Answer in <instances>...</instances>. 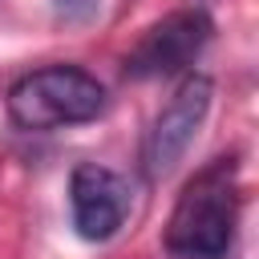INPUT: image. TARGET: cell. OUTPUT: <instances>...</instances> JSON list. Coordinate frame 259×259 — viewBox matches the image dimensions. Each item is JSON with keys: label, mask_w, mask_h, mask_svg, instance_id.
Segmentation results:
<instances>
[{"label": "cell", "mask_w": 259, "mask_h": 259, "mask_svg": "<svg viewBox=\"0 0 259 259\" xmlns=\"http://www.w3.org/2000/svg\"><path fill=\"white\" fill-rule=\"evenodd\" d=\"M239 219V190H235V162L219 158L198 170L174 202L166 223V251L178 259H227L235 243Z\"/></svg>", "instance_id": "1"}, {"label": "cell", "mask_w": 259, "mask_h": 259, "mask_svg": "<svg viewBox=\"0 0 259 259\" xmlns=\"http://www.w3.org/2000/svg\"><path fill=\"white\" fill-rule=\"evenodd\" d=\"M105 109V89L77 65H49L8 89V117L20 130H57L93 121Z\"/></svg>", "instance_id": "2"}, {"label": "cell", "mask_w": 259, "mask_h": 259, "mask_svg": "<svg viewBox=\"0 0 259 259\" xmlns=\"http://www.w3.org/2000/svg\"><path fill=\"white\" fill-rule=\"evenodd\" d=\"M214 24L202 8H178L162 20H154L138 45L125 53L121 61V73L134 77V81H150V77H170V73H182L194 65V57L206 49Z\"/></svg>", "instance_id": "3"}, {"label": "cell", "mask_w": 259, "mask_h": 259, "mask_svg": "<svg viewBox=\"0 0 259 259\" xmlns=\"http://www.w3.org/2000/svg\"><path fill=\"white\" fill-rule=\"evenodd\" d=\"M210 97H214V81L206 73H186L178 81V89L158 109V117H154V125L146 134V146H142V162H146L150 178H166L178 166V158L194 142L198 125L206 121Z\"/></svg>", "instance_id": "4"}, {"label": "cell", "mask_w": 259, "mask_h": 259, "mask_svg": "<svg viewBox=\"0 0 259 259\" xmlns=\"http://www.w3.org/2000/svg\"><path fill=\"white\" fill-rule=\"evenodd\" d=\"M130 182L117 170H105L97 162H81L69 178V206H73V227L85 243H105L121 231L130 214Z\"/></svg>", "instance_id": "5"}, {"label": "cell", "mask_w": 259, "mask_h": 259, "mask_svg": "<svg viewBox=\"0 0 259 259\" xmlns=\"http://www.w3.org/2000/svg\"><path fill=\"white\" fill-rule=\"evenodd\" d=\"M97 8H101V0H53V12H57L61 20H69V24H85V20H93Z\"/></svg>", "instance_id": "6"}]
</instances>
